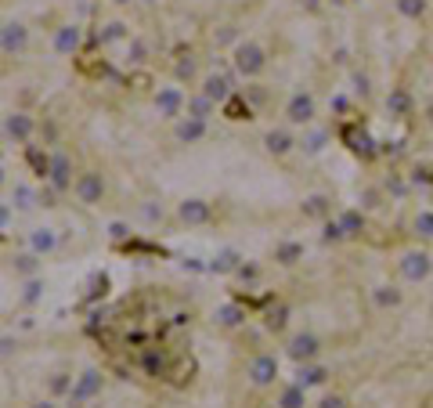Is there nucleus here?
I'll return each mask as SVG.
<instances>
[{"label":"nucleus","instance_id":"nucleus-1","mask_svg":"<svg viewBox=\"0 0 433 408\" xmlns=\"http://www.w3.org/2000/svg\"><path fill=\"white\" fill-rule=\"evenodd\" d=\"M231 66H235L238 76L253 80V76H260V73L267 69V51H264L257 40H238L235 51H231Z\"/></svg>","mask_w":433,"mask_h":408},{"label":"nucleus","instance_id":"nucleus-2","mask_svg":"<svg viewBox=\"0 0 433 408\" xmlns=\"http://www.w3.org/2000/svg\"><path fill=\"white\" fill-rule=\"evenodd\" d=\"M102 390H105V376H102L98 368H83V372L76 376V383H73V390H69L66 397H69V404H73V408H80L83 401L98 397Z\"/></svg>","mask_w":433,"mask_h":408},{"label":"nucleus","instance_id":"nucleus-3","mask_svg":"<svg viewBox=\"0 0 433 408\" xmlns=\"http://www.w3.org/2000/svg\"><path fill=\"white\" fill-rule=\"evenodd\" d=\"M73 192H76V199H80L83 206H94V203H102V196H105V177H102L98 170H83V174L73 181Z\"/></svg>","mask_w":433,"mask_h":408},{"label":"nucleus","instance_id":"nucleus-4","mask_svg":"<svg viewBox=\"0 0 433 408\" xmlns=\"http://www.w3.org/2000/svg\"><path fill=\"white\" fill-rule=\"evenodd\" d=\"M152 102H156L159 119H181V116H184V102H188V98H184L181 87H159Z\"/></svg>","mask_w":433,"mask_h":408},{"label":"nucleus","instance_id":"nucleus-5","mask_svg":"<svg viewBox=\"0 0 433 408\" xmlns=\"http://www.w3.org/2000/svg\"><path fill=\"white\" fill-rule=\"evenodd\" d=\"M51 44H54V54H61V58L76 54L80 44H83V29H80V22H61V25L54 29Z\"/></svg>","mask_w":433,"mask_h":408},{"label":"nucleus","instance_id":"nucleus-6","mask_svg":"<svg viewBox=\"0 0 433 408\" xmlns=\"http://www.w3.org/2000/svg\"><path fill=\"white\" fill-rule=\"evenodd\" d=\"M286 354H289L296 365H307V361H315V358L322 354V340H318L315 332H296V336L289 340Z\"/></svg>","mask_w":433,"mask_h":408},{"label":"nucleus","instance_id":"nucleus-7","mask_svg":"<svg viewBox=\"0 0 433 408\" xmlns=\"http://www.w3.org/2000/svg\"><path fill=\"white\" fill-rule=\"evenodd\" d=\"M47 184L54 188V192H69L73 188V163L66 152H54L51 163H47Z\"/></svg>","mask_w":433,"mask_h":408},{"label":"nucleus","instance_id":"nucleus-8","mask_svg":"<svg viewBox=\"0 0 433 408\" xmlns=\"http://www.w3.org/2000/svg\"><path fill=\"white\" fill-rule=\"evenodd\" d=\"M429 271H433V260L422 249H408V253L401 257V278L405 282H422V278H429Z\"/></svg>","mask_w":433,"mask_h":408},{"label":"nucleus","instance_id":"nucleus-9","mask_svg":"<svg viewBox=\"0 0 433 408\" xmlns=\"http://www.w3.org/2000/svg\"><path fill=\"white\" fill-rule=\"evenodd\" d=\"M286 119L293 127H307V123H315V98L307 90H296L289 105H286Z\"/></svg>","mask_w":433,"mask_h":408},{"label":"nucleus","instance_id":"nucleus-10","mask_svg":"<svg viewBox=\"0 0 433 408\" xmlns=\"http://www.w3.org/2000/svg\"><path fill=\"white\" fill-rule=\"evenodd\" d=\"M250 383L253 387H271L274 380H278V358L274 354H257L253 361H250Z\"/></svg>","mask_w":433,"mask_h":408},{"label":"nucleus","instance_id":"nucleus-11","mask_svg":"<svg viewBox=\"0 0 433 408\" xmlns=\"http://www.w3.org/2000/svg\"><path fill=\"white\" fill-rule=\"evenodd\" d=\"M0 44H4V54H22L29 44V29L22 22H0Z\"/></svg>","mask_w":433,"mask_h":408},{"label":"nucleus","instance_id":"nucleus-12","mask_svg":"<svg viewBox=\"0 0 433 408\" xmlns=\"http://www.w3.org/2000/svg\"><path fill=\"white\" fill-rule=\"evenodd\" d=\"M206 134H209L206 119H192V116H181L177 127H173V138H177L181 145H195V141H202Z\"/></svg>","mask_w":433,"mask_h":408},{"label":"nucleus","instance_id":"nucleus-13","mask_svg":"<svg viewBox=\"0 0 433 408\" xmlns=\"http://www.w3.org/2000/svg\"><path fill=\"white\" fill-rule=\"evenodd\" d=\"M33 131H37V123H33V116H25V112H11L4 119V134L11 141H18V145H25L29 138H33Z\"/></svg>","mask_w":433,"mask_h":408},{"label":"nucleus","instance_id":"nucleus-14","mask_svg":"<svg viewBox=\"0 0 433 408\" xmlns=\"http://www.w3.org/2000/svg\"><path fill=\"white\" fill-rule=\"evenodd\" d=\"M202 94L213 105H224L231 98V80L221 76V73H209V76H202Z\"/></svg>","mask_w":433,"mask_h":408},{"label":"nucleus","instance_id":"nucleus-15","mask_svg":"<svg viewBox=\"0 0 433 408\" xmlns=\"http://www.w3.org/2000/svg\"><path fill=\"white\" fill-rule=\"evenodd\" d=\"M177 217H181L184 224H206L209 217H213V210H209L206 199H184V203L177 206Z\"/></svg>","mask_w":433,"mask_h":408},{"label":"nucleus","instance_id":"nucleus-16","mask_svg":"<svg viewBox=\"0 0 433 408\" xmlns=\"http://www.w3.org/2000/svg\"><path fill=\"white\" fill-rule=\"evenodd\" d=\"M29 249H33L37 257H47L58 249V232L54 228H33L29 232Z\"/></svg>","mask_w":433,"mask_h":408},{"label":"nucleus","instance_id":"nucleus-17","mask_svg":"<svg viewBox=\"0 0 433 408\" xmlns=\"http://www.w3.org/2000/svg\"><path fill=\"white\" fill-rule=\"evenodd\" d=\"M264 148H267L271 155H286V152H293V148H296V138H293L286 127H274V131H267V134H264Z\"/></svg>","mask_w":433,"mask_h":408},{"label":"nucleus","instance_id":"nucleus-18","mask_svg":"<svg viewBox=\"0 0 433 408\" xmlns=\"http://www.w3.org/2000/svg\"><path fill=\"white\" fill-rule=\"evenodd\" d=\"M325 380H329V368H325V365H318V361H307V365H300V372H296V383H300L303 390L322 387Z\"/></svg>","mask_w":433,"mask_h":408},{"label":"nucleus","instance_id":"nucleus-19","mask_svg":"<svg viewBox=\"0 0 433 408\" xmlns=\"http://www.w3.org/2000/svg\"><path fill=\"white\" fill-rule=\"evenodd\" d=\"M242 268V257H238V249H221L209 264H206V271H213V275H228V271H238Z\"/></svg>","mask_w":433,"mask_h":408},{"label":"nucleus","instance_id":"nucleus-20","mask_svg":"<svg viewBox=\"0 0 433 408\" xmlns=\"http://www.w3.org/2000/svg\"><path fill=\"white\" fill-rule=\"evenodd\" d=\"M242 318H245V311L238 304H221V307L213 311V322L221 325V329H235V325H242Z\"/></svg>","mask_w":433,"mask_h":408},{"label":"nucleus","instance_id":"nucleus-21","mask_svg":"<svg viewBox=\"0 0 433 408\" xmlns=\"http://www.w3.org/2000/svg\"><path fill=\"white\" fill-rule=\"evenodd\" d=\"M386 109H390V116H408L412 112V94L405 87H394L386 94Z\"/></svg>","mask_w":433,"mask_h":408},{"label":"nucleus","instance_id":"nucleus-22","mask_svg":"<svg viewBox=\"0 0 433 408\" xmlns=\"http://www.w3.org/2000/svg\"><path fill=\"white\" fill-rule=\"evenodd\" d=\"M213 109H216V105L206 98L202 90H199V94H192V98L184 102V112H188L192 119H209V116H213Z\"/></svg>","mask_w":433,"mask_h":408},{"label":"nucleus","instance_id":"nucleus-23","mask_svg":"<svg viewBox=\"0 0 433 408\" xmlns=\"http://www.w3.org/2000/svg\"><path fill=\"white\" fill-rule=\"evenodd\" d=\"M37 203H40V196H37L25 181H18V184H15V192H11V206H15V210H33Z\"/></svg>","mask_w":433,"mask_h":408},{"label":"nucleus","instance_id":"nucleus-24","mask_svg":"<svg viewBox=\"0 0 433 408\" xmlns=\"http://www.w3.org/2000/svg\"><path fill=\"white\" fill-rule=\"evenodd\" d=\"M300 257H303V246L300 242H278V249H274V260L282 264V268H293Z\"/></svg>","mask_w":433,"mask_h":408},{"label":"nucleus","instance_id":"nucleus-25","mask_svg":"<svg viewBox=\"0 0 433 408\" xmlns=\"http://www.w3.org/2000/svg\"><path fill=\"white\" fill-rule=\"evenodd\" d=\"M296 145H300V148H303V152H307V155H318V152H322V148H325V145H329V134H325V131H318V127H315V131H307V134H303V138H300V141H296Z\"/></svg>","mask_w":433,"mask_h":408},{"label":"nucleus","instance_id":"nucleus-26","mask_svg":"<svg viewBox=\"0 0 433 408\" xmlns=\"http://www.w3.org/2000/svg\"><path fill=\"white\" fill-rule=\"evenodd\" d=\"M303 404H307V390L300 383H289L282 397H278V408H303Z\"/></svg>","mask_w":433,"mask_h":408},{"label":"nucleus","instance_id":"nucleus-27","mask_svg":"<svg viewBox=\"0 0 433 408\" xmlns=\"http://www.w3.org/2000/svg\"><path fill=\"white\" fill-rule=\"evenodd\" d=\"M339 228H343V235H347V239L361 235V228H365L361 210H347V213H339Z\"/></svg>","mask_w":433,"mask_h":408},{"label":"nucleus","instance_id":"nucleus-28","mask_svg":"<svg viewBox=\"0 0 433 408\" xmlns=\"http://www.w3.org/2000/svg\"><path fill=\"white\" fill-rule=\"evenodd\" d=\"M332 203L325 196H311V199H303V217H315V221H322V217H329Z\"/></svg>","mask_w":433,"mask_h":408},{"label":"nucleus","instance_id":"nucleus-29","mask_svg":"<svg viewBox=\"0 0 433 408\" xmlns=\"http://www.w3.org/2000/svg\"><path fill=\"white\" fill-rule=\"evenodd\" d=\"M15 271H18L22 278H33V275L40 271V257L33 253V249H29V253H18V257H15Z\"/></svg>","mask_w":433,"mask_h":408},{"label":"nucleus","instance_id":"nucleus-30","mask_svg":"<svg viewBox=\"0 0 433 408\" xmlns=\"http://www.w3.org/2000/svg\"><path fill=\"white\" fill-rule=\"evenodd\" d=\"M394 8L405 18H422L426 15V0H394Z\"/></svg>","mask_w":433,"mask_h":408},{"label":"nucleus","instance_id":"nucleus-31","mask_svg":"<svg viewBox=\"0 0 433 408\" xmlns=\"http://www.w3.org/2000/svg\"><path fill=\"white\" fill-rule=\"evenodd\" d=\"M44 296V278L33 275V278H25V286H22V304H37Z\"/></svg>","mask_w":433,"mask_h":408},{"label":"nucleus","instance_id":"nucleus-32","mask_svg":"<svg viewBox=\"0 0 433 408\" xmlns=\"http://www.w3.org/2000/svg\"><path fill=\"white\" fill-rule=\"evenodd\" d=\"M372 300H376V307H397V304H401V289H394V286H376Z\"/></svg>","mask_w":433,"mask_h":408},{"label":"nucleus","instance_id":"nucleus-33","mask_svg":"<svg viewBox=\"0 0 433 408\" xmlns=\"http://www.w3.org/2000/svg\"><path fill=\"white\" fill-rule=\"evenodd\" d=\"M173 76L184 83V80H195V58L192 54H181L177 58V66H173Z\"/></svg>","mask_w":433,"mask_h":408},{"label":"nucleus","instance_id":"nucleus-34","mask_svg":"<svg viewBox=\"0 0 433 408\" xmlns=\"http://www.w3.org/2000/svg\"><path fill=\"white\" fill-rule=\"evenodd\" d=\"M98 40H102V44H116V40H127V25H123V22H109V25L102 29V33H98Z\"/></svg>","mask_w":433,"mask_h":408},{"label":"nucleus","instance_id":"nucleus-35","mask_svg":"<svg viewBox=\"0 0 433 408\" xmlns=\"http://www.w3.org/2000/svg\"><path fill=\"white\" fill-rule=\"evenodd\" d=\"M141 217L148 224H156V221H163V206L156 199H148V203H141Z\"/></svg>","mask_w":433,"mask_h":408},{"label":"nucleus","instance_id":"nucleus-36","mask_svg":"<svg viewBox=\"0 0 433 408\" xmlns=\"http://www.w3.org/2000/svg\"><path fill=\"white\" fill-rule=\"evenodd\" d=\"M69 390H73V380L66 372H54L51 376V394H69Z\"/></svg>","mask_w":433,"mask_h":408},{"label":"nucleus","instance_id":"nucleus-37","mask_svg":"<svg viewBox=\"0 0 433 408\" xmlns=\"http://www.w3.org/2000/svg\"><path fill=\"white\" fill-rule=\"evenodd\" d=\"M216 44H221V47L238 44V25H221V29H216Z\"/></svg>","mask_w":433,"mask_h":408},{"label":"nucleus","instance_id":"nucleus-38","mask_svg":"<svg viewBox=\"0 0 433 408\" xmlns=\"http://www.w3.org/2000/svg\"><path fill=\"white\" fill-rule=\"evenodd\" d=\"M415 232L426 235V239H433V213H429V210H422V213L415 217Z\"/></svg>","mask_w":433,"mask_h":408},{"label":"nucleus","instance_id":"nucleus-39","mask_svg":"<svg viewBox=\"0 0 433 408\" xmlns=\"http://www.w3.org/2000/svg\"><path fill=\"white\" fill-rule=\"evenodd\" d=\"M11 221H15V206L11 203H0V232H8Z\"/></svg>","mask_w":433,"mask_h":408},{"label":"nucleus","instance_id":"nucleus-40","mask_svg":"<svg viewBox=\"0 0 433 408\" xmlns=\"http://www.w3.org/2000/svg\"><path fill=\"white\" fill-rule=\"evenodd\" d=\"M347 235H343V228H339V221H329L325 224V242H343Z\"/></svg>","mask_w":433,"mask_h":408},{"label":"nucleus","instance_id":"nucleus-41","mask_svg":"<svg viewBox=\"0 0 433 408\" xmlns=\"http://www.w3.org/2000/svg\"><path fill=\"white\" fill-rule=\"evenodd\" d=\"M318 408H347V397H339V394H325L318 401Z\"/></svg>","mask_w":433,"mask_h":408},{"label":"nucleus","instance_id":"nucleus-42","mask_svg":"<svg viewBox=\"0 0 433 408\" xmlns=\"http://www.w3.org/2000/svg\"><path fill=\"white\" fill-rule=\"evenodd\" d=\"M145 54H148L145 40H130V61H145Z\"/></svg>","mask_w":433,"mask_h":408},{"label":"nucleus","instance_id":"nucleus-43","mask_svg":"<svg viewBox=\"0 0 433 408\" xmlns=\"http://www.w3.org/2000/svg\"><path fill=\"white\" fill-rule=\"evenodd\" d=\"M109 235H112V239H127V235H130V228L123 224V221H112V224H109Z\"/></svg>","mask_w":433,"mask_h":408},{"label":"nucleus","instance_id":"nucleus-44","mask_svg":"<svg viewBox=\"0 0 433 408\" xmlns=\"http://www.w3.org/2000/svg\"><path fill=\"white\" fill-rule=\"evenodd\" d=\"M361 206H365V210H372V206H379V192H376V188H368V192L361 196Z\"/></svg>","mask_w":433,"mask_h":408},{"label":"nucleus","instance_id":"nucleus-45","mask_svg":"<svg viewBox=\"0 0 433 408\" xmlns=\"http://www.w3.org/2000/svg\"><path fill=\"white\" fill-rule=\"evenodd\" d=\"M267 325H271V329H282V325H286V311H282V307H278V311H271Z\"/></svg>","mask_w":433,"mask_h":408},{"label":"nucleus","instance_id":"nucleus-46","mask_svg":"<svg viewBox=\"0 0 433 408\" xmlns=\"http://www.w3.org/2000/svg\"><path fill=\"white\" fill-rule=\"evenodd\" d=\"M354 90H358V94H368V76L354 73Z\"/></svg>","mask_w":433,"mask_h":408},{"label":"nucleus","instance_id":"nucleus-47","mask_svg":"<svg viewBox=\"0 0 433 408\" xmlns=\"http://www.w3.org/2000/svg\"><path fill=\"white\" fill-rule=\"evenodd\" d=\"M386 188H390L394 196H405V181H397V177H390V181H386Z\"/></svg>","mask_w":433,"mask_h":408},{"label":"nucleus","instance_id":"nucleus-48","mask_svg":"<svg viewBox=\"0 0 433 408\" xmlns=\"http://www.w3.org/2000/svg\"><path fill=\"white\" fill-rule=\"evenodd\" d=\"M54 196H58V192H54V188L47 184L44 192H40V203H44V206H54Z\"/></svg>","mask_w":433,"mask_h":408},{"label":"nucleus","instance_id":"nucleus-49","mask_svg":"<svg viewBox=\"0 0 433 408\" xmlns=\"http://www.w3.org/2000/svg\"><path fill=\"white\" fill-rule=\"evenodd\" d=\"M29 408H58L51 397H40V401H33V404H29Z\"/></svg>","mask_w":433,"mask_h":408},{"label":"nucleus","instance_id":"nucleus-50","mask_svg":"<svg viewBox=\"0 0 433 408\" xmlns=\"http://www.w3.org/2000/svg\"><path fill=\"white\" fill-rule=\"evenodd\" d=\"M206 264H199V260H184V271H202Z\"/></svg>","mask_w":433,"mask_h":408},{"label":"nucleus","instance_id":"nucleus-51","mask_svg":"<svg viewBox=\"0 0 433 408\" xmlns=\"http://www.w3.org/2000/svg\"><path fill=\"white\" fill-rule=\"evenodd\" d=\"M426 119H429V127H433V105H429V109H426Z\"/></svg>","mask_w":433,"mask_h":408},{"label":"nucleus","instance_id":"nucleus-52","mask_svg":"<svg viewBox=\"0 0 433 408\" xmlns=\"http://www.w3.org/2000/svg\"><path fill=\"white\" fill-rule=\"evenodd\" d=\"M112 4H130V0H112Z\"/></svg>","mask_w":433,"mask_h":408},{"label":"nucleus","instance_id":"nucleus-53","mask_svg":"<svg viewBox=\"0 0 433 408\" xmlns=\"http://www.w3.org/2000/svg\"><path fill=\"white\" fill-rule=\"evenodd\" d=\"M0 184H4V167H0Z\"/></svg>","mask_w":433,"mask_h":408},{"label":"nucleus","instance_id":"nucleus-54","mask_svg":"<svg viewBox=\"0 0 433 408\" xmlns=\"http://www.w3.org/2000/svg\"><path fill=\"white\" fill-rule=\"evenodd\" d=\"M145 4H159V0H145Z\"/></svg>","mask_w":433,"mask_h":408},{"label":"nucleus","instance_id":"nucleus-55","mask_svg":"<svg viewBox=\"0 0 433 408\" xmlns=\"http://www.w3.org/2000/svg\"><path fill=\"white\" fill-rule=\"evenodd\" d=\"M0 54H4V44H0Z\"/></svg>","mask_w":433,"mask_h":408}]
</instances>
